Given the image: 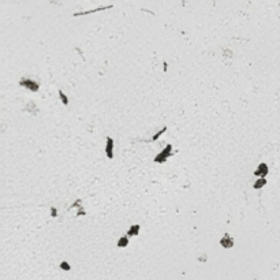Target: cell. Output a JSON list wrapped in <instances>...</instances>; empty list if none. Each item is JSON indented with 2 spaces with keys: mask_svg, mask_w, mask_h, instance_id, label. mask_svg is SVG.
<instances>
[{
  "mask_svg": "<svg viewBox=\"0 0 280 280\" xmlns=\"http://www.w3.org/2000/svg\"><path fill=\"white\" fill-rule=\"evenodd\" d=\"M174 155V152H172V145H168L163 149V151L159 153V155L155 157V163H159V164H161V163H166L167 160H168V157H171V156Z\"/></svg>",
  "mask_w": 280,
  "mask_h": 280,
  "instance_id": "1",
  "label": "cell"
},
{
  "mask_svg": "<svg viewBox=\"0 0 280 280\" xmlns=\"http://www.w3.org/2000/svg\"><path fill=\"white\" fill-rule=\"evenodd\" d=\"M19 85L26 89H29V90H31V92H38V89H40V85L36 81H33L31 78H22L21 81H19Z\"/></svg>",
  "mask_w": 280,
  "mask_h": 280,
  "instance_id": "2",
  "label": "cell"
},
{
  "mask_svg": "<svg viewBox=\"0 0 280 280\" xmlns=\"http://www.w3.org/2000/svg\"><path fill=\"white\" fill-rule=\"evenodd\" d=\"M268 172H269V168H268V166H266L265 163H260L258 167L255 168L254 175H255V176H258V178H265L266 175H268Z\"/></svg>",
  "mask_w": 280,
  "mask_h": 280,
  "instance_id": "3",
  "label": "cell"
},
{
  "mask_svg": "<svg viewBox=\"0 0 280 280\" xmlns=\"http://www.w3.org/2000/svg\"><path fill=\"white\" fill-rule=\"evenodd\" d=\"M105 155L108 159H114V140L111 137H107V145H105Z\"/></svg>",
  "mask_w": 280,
  "mask_h": 280,
  "instance_id": "4",
  "label": "cell"
},
{
  "mask_svg": "<svg viewBox=\"0 0 280 280\" xmlns=\"http://www.w3.org/2000/svg\"><path fill=\"white\" fill-rule=\"evenodd\" d=\"M220 245L223 246L224 249H230V247L234 246V239L230 236L228 234H225L223 236V239H220Z\"/></svg>",
  "mask_w": 280,
  "mask_h": 280,
  "instance_id": "5",
  "label": "cell"
},
{
  "mask_svg": "<svg viewBox=\"0 0 280 280\" xmlns=\"http://www.w3.org/2000/svg\"><path fill=\"white\" fill-rule=\"evenodd\" d=\"M140 230H141V225L140 224H133L131 227H130V230L127 231V236H135V235H138L140 234Z\"/></svg>",
  "mask_w": 280,
  "mask_h": 280,
  "instance_id": "6",
  "label": "cell"
},
{
  "mask_svg": "<svg viewBox=\"0 0 280 280\" xmlns=\"http://www.w3.org/2000/svg\"><path fill=\"white\" fill-rule=\"evenodd\" d=\"M265 185H266V179H265V178H258V179L254 182V185H253V189H255V190H260V189H262Z\"/></svg>",
  "mask_w": 280,
  "mask_h": 280,
  "instance_id": "7",
  "label": "cell"
},
{
  "mask_svg": "<svg viewBox=\"0 0 280 280\" xmlns=\"http://www.w3.org/2000/svg\"><path fill=\"white\" fill-rule=\"evenodd\" d=\"M112 5H108V7H103V8H94V10H90V11H83V12H75L74 16H79V15H86V14H92V12H97V11H101V10H107V8H111Z\"/></svg>",
  "mask_w": 280,
  "mask_h": 280,
  "instance_id": "8",
  "label": "cell"
},
{
  "mask_svg": "<svg viewBox=\"0 0 280 280\" xmlns=\"http://www.w3.org/2000/svg\"><path fill=\"white\" fill-rule=\"evenodd\" d=\"M129 245V236H122V238L118 240V247H126Z\"/></svg>",
  "mask_w": 280,
  "mask_h": 280,
  "instance_id": "9",
  "label": "cell"
},
{
  "mask_svg": "<svg viewBox=\"0 0 280 280\" xmlns=\"http://www.w3.org/2000/svg\"><path fill=\"white\" fill-rule=\"evenodd\" d=\"M166 131H167V127H166V126H164V127H163V129H161L160 131H157V133H156V134L153 135V137H152V140H151V141H157V140H159V138H160V137H161V135H163V134H164V133H166Z\"/></svg>",
  "mask_w": 280,
  "mask_h": 280,
  "instance_id": "10",
  "label": "cell"
},
{
  "mask_svg": "<svg viewBox=\"0 0 280 280\" xmlns=\"http://www.w3.org/2000/svg\"><path fill=\"white\" fill-rule=\"evenodd\" d=\"M59 96H60V100H62L63 105H68V99H67V96L64 94L63 90H59Z\"/></svg>",
  "mask_w": 280,
  "mask_h": 280,
  "instance_id": "11",
  "label": "cell"
},
{
  "mask_svg": "<svg viewBox=\"0 0 280 280\" xmlns=\"http://www.w3.org/2000/svg\"><path fill=\"white\" fill-rule=\"evenodd\" d=\"M60 269L70 270V269H71V266H70V264H68L67 261H62V262H60Z\"/></svg>",
  "mask_w": 280,
  "mask_h": 280,
  "instance_id": "12",
  "label": "cell"
},
{
  "mask_svg": "<svg viewBox=\"0 0 280 280\" xmlns=\"http://www.w3.org/2000/svg\"><path fill=\"white\" fill-rule=\"evenodd\" d=\"M51 213H52V216H53V215L56 216V209H53V208H52V209H51Z\"/></svg>",
  "mask_w": 280,
  "mask_h": 280,
  "instance_id": "13",
  "label": "cell"
}]
</instances>
